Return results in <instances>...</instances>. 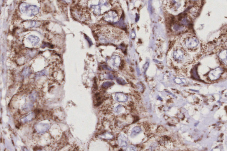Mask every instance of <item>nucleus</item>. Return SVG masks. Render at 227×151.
<instances>
[{
  "label": "nucleus",
  "mask_w": 227,
  "mask_h": 151,
  "mask_svg": "<svg viewBox=\"0 0 227 151\" xmlns=\"http://www.w3.org/2000/svg\"><path fill=\"white\" fill-rule=\"evenodd\" d=\"M182 43L186 48L189 50H193L198 45L199 41L195 36H187L183 39Z\"/></svg>",
  "instance_id": "4"
},
{
  "label": "nucleus",
  "mask_w": 227,
  "mask_h": 151,
  "mask_svg": "<svg viewBox=\"0 0 227 151\" xmlns=\"http://www.w3.org/2000/svg\"><path fill=\"white\" fill-rule=\"evenodd\" d=\"M126 151H138L137 148L134 145H130L127 147Z\"/></svg>",
  "instance_id": "15"
},
{
  "label": "nucleus",
  "mask_w": 227,
  "mask_h": 151,
  "mask_svg": "<svg viewBox=\"0 0 227 151\" xmlns=\"http://www.w3.org/2000/svg\"><path fill=\"white\" fill-rule=\"evenodd\" d=\"M99 2L98 5L91 6V8L93 10V13L97 15H100L102 13V9H108L109 4L107 2Z\"/></svg>",
  "instance_id": "6"
},
{
  "label": "nucleus",
  "mask_w": 227,
  "mask_h": 151,
  "mask_svg": "<svg viewBox=\"0 0 227 151\" xmlns=\"http://www.w3.org/2000/svg\"><path fill=\"white\" fill-rule=\"evenodd\" d=\"M122 106L121 105H119L117 107H116L115 111L117 113H119V112H120V110H121Z\"/></svg>",
  "instance_id": "18"
},
{
  "label": "nucleus",
  "mask_w": 227,
  "mask_h": 151,
  "mask_svg": "<svg viewBox=\"0 0 227 151\" xmlns=\"http://www.w3.org/2000/svg\"><path fill=\"white\" fill-rule=\"evenodd\" d=\"M110 61L112 62V64L114 67H119L120 66L121 62V60L120 58L118 56H114L112 57V59L110 60Z\"/></svg>",
  "instance_id": "11"
},
{
  "label": "nucleus",
  "mask_w": 227,
  "mask_h": 151,
  "mask_svg": "<svg viewBox=\"0 0 227 151\" xmlns=\"http://www.w3.org/2000/svg\"><path fill=\"white\" fill-rule=\"evenodd\" d=\"M85 38H86V39H87V40H88V41L89 43V44H90V45H92V42H91V41H90V40H89H89H88V37H87V36H85Z\"/></svg>",
  "instance_id": "20"
},
{
  "label": "nucleus",
  "mask_w": 227,
  "mask_h": 151,
  "mask_svg": "<svg viewBox=\"0 0 227 151\" xmlns=\"http://www.w3.org/2000/svg\"><path fill=\"white\" fill-rule=\"evenodd\" d=\"M103 136L104 138L107 140H112V139H113L114 137L113 135L110 133H105Z\"/></svg>",
  "instance_id": "14"
},
{
  "label": "nucleus",
  "mask_w": 227,
  "mask_h": 151,
  "mask_svg": "<svg viewBox=\"0 0 227 151\" xmlns=\"http://www.w3.org/2000/svg\"><path fill=\"white\" fill-rule=\"evenodd\" d=\"M123 33L121 30L114 29L112 27H107L102 29L99 39L103 43L117 42L121 40Z\"/></svg>",
  "instance_id": "1"
},
{
  "label": "nucleus",
  "mask_w": 227,
  "mask_h": 151,
  "mask_svg": "<svg viewBox=\"0 0 227 151\" xmlns=\"http://www.w3.org/2000/svg\"><path fill=\"white\" fill-rule=\"evenodd\" d=\"M113 84V82H107L104 83L102 85V87L104 88H107L108 87H110L112 86Z\"/></svg>",
  "instance_id": "16"
},
{
  "label": "nucleus",
  "mask_w": 227,
  "mask_h": 151,
  "mask_svg": "<svg viewBox=\"0 0 227 151\" xmlns=\"http://www.w3.org/2000/svg\"><path fill=\"white\" fill-rule=\"evenodd\" d=\"M142 130L141 127H139V126H137L135 127H134L133 129L132 130L131 133L130 134V136L132 137H135L136 136L138 135V134H139L141 132Z\"/></svg>",
  "instance_id": "13"
},
{
  "label": "nucleus",
  "mask_w": 227,
  "mask_h": 151,
  "mask_svg": "<svg viewBox=\"0 0 227 151\" xmlns=\"http://www.w3.org/2000/svg\"><path fill=\"white\" fill-rule=\"evenodd\" d=\"M75 19L81 22H86L89 20L90 13L86 8L82 6H76L71 10Z\"/></svg>",
  "instance_id": "2"
},
{
  "label": "nucleus",
  "mask_w": 227,
  "mask_h": 151,
  "mask_svg": "<svg viewBox=\"0 0 227 151\" xmlns=\"http://www.w3.org/2000/svg\"><path fill=\"white\" fill-rule=\"evenodd\" d=\"M117 81L118 83L119 84H122V85H124V84H126V82L124 80H123V79L121 78H118L117 79Z\"/></svg>",
  "instance_id": "17"
},
{
  "label": "nucleus",
  "mask_w": 227,
  "mask_h": 151,
  "mask_svg": "<svg viewBox=\"0 0 227 151\" xmlns=\"http://www.w3.org/2000/svg\"><path fill=\"white\" fill-rule=\"evenodd\" d=\"M105 20L109 22H115L119 19V15L115 11L112 10L106 13L104 16Z\"/></svg>",
  "instance_id": "7"
},
{
  "label": "nucleus",
  "mask_w": 227,
  "mask_h": 151,
  "mask_svg": "<svg viewBox=\"0 0 227 151\" xmlns=\"http://www.w3.org/2000/svg\"><path fill=\"white\" fill-rule=\"evenodd\" d=\"M28 40L30 43L33 45L35 46L37 45L40 41V39L36 36L34 35H30L28 37Z\"/></svg>",
  "instance_id": "12"
},
{
  "label": "nucleus",
  "mask_w": 227,
  "mask_h": 151,
  "mask_svg": "<svg viewBox=\"0 0 227 151\" xmlns=\"http://www.w3.org/2000/svg\"><path fill=\"white\" fill-rule=\"evenodd\" d=\"M226 44H227V42H226Z\"/></svg>",
  "instance_id": "21"
},
{
  "label": "nucleus",
  "mask_w": 227,
  "mask_h": 151,
  "mask_svg": "<svg viewBox=\"0 0 227 151\" xmlns=\"http://www.w3.org/2000/svg\"><path fill=\"white\" fill-rule=\"evenodd\" d=\"M220 60L224 63L227 65V49L222 51L219 55Z\"/></svg>",
  "instance_id": "10"
},
{
  "label": "nucleus",
  "mask_w": 227,
  "mask_h": 151,
  "mask_svg": "<svg viewBox=\"0 0 227 151\" xmlns=\"http://www.w3.org/2000/svg\"><path fill=\"white\" fill-rule=\"evenodd\" d=\"M29 73V69H26V70H24V71L23 72V74L26 76V75H27V74Z\"/></svg>",
  "instance_id": "19"
},
{
  "label": "nucleus",
  "mask_w": 227,
  "mask_h": 151,
  "mask_svg": "<svg viewBox=\"0 0 227 151\" xmlns=\"http://www.w3.org/2000/svg\"><path fill=\"white\" fill-rule=\"evenodd\" d=\"M115 98L117 101L120 103H125L127 101L128 97L126 94L122 93H117L115 95Z\"/></svg>",
  "instance_id": "9"
},
{
  "label": "nucleus",
  "mask_w": 227,
  "mask_h": 151,
  "mask_svg": "<svg viewBox=\"0 0 227 151\" xmlns=\"http://www.w3.org/2000/svg\"><path fill=\"white\" fill-rule=\"evenodd\" d=\"M118 142L120 147L122 148L127 147L128 144V139L127 137L123 135L119 136L118 138Z\"/></svg>",
  "instance_id": "8"
},
{
  "label": "nucleus",
  "mask_w": 227,
  "mask_h": 151,
  "mask_svg": "<svg viewBox=\"0 0 227 151\" xmlns=\"http://www.w3.org/2000/svg\"><path fill=\"white\" fill-rule=\"evenodd\" d=\"M173 58L175 61L181 63L186 58V54L184 49L181 47H177L174 48L173 53Z\"/></svg>",
  "instance_id": "5"
},
{
  "label": "nucleus",
  "mask_w": 227,
  "mask_h": 151,
  "mask_svg": "<svg viewBox=\"0 0 227 151\" xmlns=\"http://www.w3.org/2000/svg\"><path fill=\"white\" fill-rule=\"evenodd\" d=\"M20 12L28 16H36L39 12V9L36 6L29 5L25 3H22L20 6Z\"/></svg>",
  "instance_id": "3"
}]
</instances>
